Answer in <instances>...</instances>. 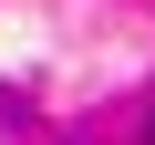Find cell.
Segmentation results:
<instances>
[{
    "mask_svg": "<svg viewBox=\"0 0 155 145\" xmlns=\"http://www.w3.org/2000/svg\"><path fill=\"white\" fill-rule=\"evenodd\" d=\"M145 145H155V135H145Z\"/></svg>",
    "mask_w": 155,
    "mask_h": 145,
    "instance_id": "cell-1",
    "label": "cell"
}]
</instances>
